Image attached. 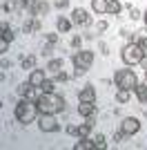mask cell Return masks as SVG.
Returning a JSON list of instances; mask_svg holds the SVG:
<instances>
[{
  "instance_id": "4",
  "label": "cell",
  "mask_w": 147,
  "mask_h": 150,
  "mask_svg": "<svg viewBox=\"0 0 147 150\" xmlns=\"http://www.w3.org/2000/svg\"><path fill=\"white\" fill-rule=\"evenodd\" d=\"M94 52L92 50H76V54L71 56V63H74V76H85L89 72L94 63Z\"/></svg>"
},
{
  "instance_id": "24",
  "label": "cell",
  "mask_w": 147,
  "mask_h": 150,
  "mask_svg": "<svg viewBox=\"0 0 147 150\" xmlns=\"http://www.w3.org/2000/svg\"><path fill=\"white\" fill-rule=\"evenodd\" d=\"M54 81H56V83H67V81H69V74L65 72V69H62V72L54 74Z\"/></svg>"
},
{
  "instance_id": "14",
  "label": "cell",
  "mask_w": 147,
  "mask_h": 150,
  "mask_svg": "<svg viewBox=\"0 0 147 150\" xmlns=\"http://www.w3.org/2000/svg\"><path fill=\"white\" fill-rule=\"evenodd\" d=\"M92 148H96V144H94V139H89V137H80L76 144H74V150H92Z\"/></svg>"
},
{
  "instance_id": "22",
  "label": "cell",
  "mask_w": 147,
  "mask_h": 150,
  "mask_svg": "<svg viewBox=\"0 0 147 150\" xmlns=\"http://www.w3.org/2000/svg\"><path fill=\"white\" fill-rule=\"evenodd\" d=\"M40 90H43V92H56V81L54 79H47V81L40 85Z\"/></svg>"
},
{
  "instance_id": "40",
  "label": "cell",
  "mask_w": 147,
  "mask_h": 150,
  "mask_svg": "<svg viewBox=\"0 0 147 150\" xmlns=\"http://www.w3.org/2000/svg\"><path fill=\"white\" fill-rule=\"evenodd\" d=\"M145 81H147V69H145Z\"/></svg>"
},
{
  "instance_id": "11",
  "label": "cell",
  "mask_w": 147,
  "mask_h": 150,
  "mask_svg": "<svg viewBox=\"0 0 147 150\" xmlns=\"http://www.w3.org/2000/svg\"><path fill=\"white\" fill-rule=\"evenodd\" d=\"M78 101H96V88L92 83H87L78 90Z\"/></svg>"
},
{
  "instance_id": "20",
  "label": "cell",
  "mask_w": 147,
  "mask_h": 150,
  "mask_svg": "<svg viewBox=\"0 0 147 150\" xmlns=\"http://www.w3.org/2000/svg\"><path fill=\"white\" fill-rule=\"evenodd\" d=\"M120 11H123L120 0H109V9H107V13H109V16H118Z\"/></svg>"
},
{
  "instance_id": "16",
  "label": "cell",
  "mask_w": 147,
  "mask_h": 150,
  "mask_svg": "<svg viewBox=\"0 0 147 150\" xmlns=\"http://www.w3.org/2000/svg\"><path fill=\"white\" fill-rule=\"evenodd\" d=\"M129 101H132V90L118 88V90H116V103H120V105H125V103H129Z\"/></svg>"
},
{
  "instance_id": "7",
  "label": "cell",
  "mask_w": 147,
  "mask_h": 150,
  "mask_svg": "<svg viewBox=\"0 0 147 150\" xmlns=\"http://www.w3.org/2000/svg\"><path fill=\"white\" fill-rule=\"evenodd\" d=\"M141 128H143V123H141V119H138V117H125V119L120 121V130L125 132L127 137L138 134V132H141Z\"/></svg>"
},
{
  "instance_id": "25",
  "label": "cell",
  "mask_w": 147,
  "mask_h": 150,
  "mask_svg": "<svg viewBox=\"0 0 147 150\" xmlns=\"http://www.w3.org/2000/svg\"><path fill=\"white\" fill-rule=\"evenodd\" d=\"M129 18H132V20H141L143 11H141V9H136V7H129Z\"/></svg>"
},
{
  "instance_id": "10",
  "label": "cell",
  "mask_w": 147,
  "mask_h": 150,
  "mask_svg": "<svg viewBox=\"0 0 147 150\" xmlns=\"http://www.w3.org/2000/svg\"><path fill=\"white\" fill-rule=\"evenodd\" d=\"M27 79H29V83H31V85L40 88V85H43V83L47 81V69H38V67H36V69H31Z\"/></svg>"
},
{
  "instance_id": "34",
  "label": "cell",
  "mask_w": 147,
  "mask_h": 150,
  "mask_svg": "<svg viewBox=\"0 0 147 150\" xmlns=\"http://www.w3.org/2000/svg\"><path fill=\"white\" fill-rule=\"evenodd\" d=\"M98 50H100V54H103V56H107V54H109V47H107L105 43H98Z\"/></svg>"
},
{
  "instance_id": "9",
  "label": "cell",
  "mask_w": 147,
  "mask_h": 150,
  "mask_svg": "<svg viewBox=\"0 0 147 150\" xmlns=\"http://www.w3.org/2000/svg\"><path fill=\"white\" fill-rule=\"evenodd\" d=\"M76 112H78L80 117H85V119L94 117V114H96V101H78Z\"/></svg>"
},
{
  "instance_id": "18",
  "label": "cell",
  "mask_w": 147,
  "mask_h": 150,
  "mask_svg": "<svg viewBox=\"0 0 147 150\" xmlns=\"http://www.w3.org/2000/svg\"><path fill=\"white\" fill-rule=\"evenodd\" d=\"M134 94H136V99L141 101V103H147V81L138 83V85L134 88Z\"/></svg>"
},
{
  "instance_id": "19",
  "label": "cell",
  "mask_w": 147,
  "mask_h": 150,
  "mask_svg": "<svg viewBox=\"0 0 147 150\" xmlns=\"http://www.w3.org/2000/svg\"><path fill=\"white\" fill-rule=\"evenodd\" d=\"M20 65H22V69H27V72L36 69V56H34V54H29V56H22V58H20Z\"/></svg>"
},
{
  "instance_id": "3",
  "label": "cell",
  "mask_w": 147,
  "mask_h": 150,
  "mask_svg": "<svg viewBox=\"0 0 147 150\" xmlns=\"http://www.w3.org/2000/svg\"><path fill=\"white\" fill-rule=\"evenodd\" d=\"M147 54L143 52V47L138 45V40H129V43L123 45L120 50V58L125 65H129V67H134V65H141L143 58H145Z\"/></svg>"
},
{
  "instance_id": "12",
  "label": "cell",
  "mask_w": 147,
  "mask_h": 150,
  "mask_svg": "<svg viewBox=\"0 0 147 150\" xmlns=\"http://www.w3.org/2000/svg\"><path fill=\"white\" fill-rule=\"evenodd\" d=\"M62 67H65V58H49L47 63L49 74H58V72H62Z\"/></svg>"
},
{
  "instance_id": "17",
  "label": "cell",
  "mask_w": 147,
  "mask_h": 150,
  "mask_svg": "<svg viewBox=\"0 0 147 150\" xmlns=\"http://www.w3.org/2000/svg\"><path fill=\"white\" fill-rule=\"evenodd\" d=\"M92 128H94V117H89L85 123H80V125H78V139H80V137H89Z\"/></svg>"
},
{
  "instance_id": "39",
  "label": "cell",
  "mask_w": 147,
  "mask_h": 150,
  "mask_svg": "<svg viewBox=\"0 0 147 150\" xmlns=\"http://www.w3.org/2000/svg\"><path fill=\"white\" fill-rule=\"evenodd\" d=\"M143 20H145V23H147V9H145V11H143Z\"/></svg>"
},
{
  "instance_id": "2",
  "label": "cell",
  "mask_w": 147,
  "mask_h": 150,
  "mask_svg": "<svg viewBox=\"0 0 147 150\" xmlns=\"http://www.w3.org/2000/svg\"><path fill=\"white\" fill-rule=\"evenodd\" d=\"M38 110H40V114H58L65 110V105H67V101L62 99L60 94L56 92H43L40 96H38Z\"/></svg>"
},
{
  "instance_id": "29",
  "label": "cell",
  "mask_w": 147,
  "mask_h": 150,
  "mask_svg": "<svg viewBox=\"0 0 147 150\" xmlns=\"http://www.w3.org/2000/svg\"><path fill=\"white\" fill-rule=\"evenodd\" d=\"M125 137H127V134H125V132H123L120 128H118V130L114 132V137H111V139H114V141H116V144H123V139H125Z\"/></svg>"
},
{
  "instance_id": "32",
  "label": "cell",
  "mask_w": 147,
  "mask_h": 150,
  "mask_svg": "<svg viewBox=\"0 0 147 150\" xmlns=\"http://www.w3.org/2000/svg\"><path fill=\"white\" fill-rule=\"evenodd\" d=\"M54 7L62 11V9H67V7H69V0H56V2H54Z\"/></svg>"
},
{
  "instance_id": "1",
  "label": "cell",
  "mask_w": 147,
  "mask_h": 150,
  "mask_svg": "<svg viewBox=\"0 0 147 150\" xmlns=\"http://www.w3.org/2000/svg\"><path fill=\"white\" fill-rule=\"evenodd\" d=\"M13 117L22 125H29V123H34V121H38V117H40L38 103L27 99V96H20V101L16 103V108H13Z\"/></svg>"
},
{
  "instance_id": "8",
  "label": "cell",
  "mask_w": 147,
  "mask_h": 150,
  "mask_svg": "<svg viewBox=\"0 0 147 150\" xmlns=\"http://www.w3.org/2000/svg\"><path fill=\"white\" fill-rule=\"evenodd\" d=\"M71 23H74V25H78V27H89V25H92V16H89L87 9L76 7V9H71Z\"/></svg>"
},
{
  "instance_id": "41",
  "label": "cell",
  "mask_w": 147,
  "mask_h": 150,
  "mask_svg": "<svg viewBox=\"0 0 147 150\" xmlns=\"http://www.w3.org/2000/svg\"><path fill=\"white\" fill-rule=\"evenodd\" d=\"M145 34H147V23H145Z\"/></svg>"
},
{
  "instance_id": "30",
  "label": "cell",
  "mask_w": 147,
  "mask_h": 150,
  "mask_svg": "<svg viewBox=\"0 0 147 150\" xmlns=\"http://www.w3.org/2000/svg\"><path fill=\"white\" fill-rule=\"evenodd\" d=\"M107 27H109V23H107V20H98L96 29H98V34H105V31H107Z\"/></svg>"
},
{
  "instance_id": "27",
  "label": "cell",
  "mask_w": 147,
  "mask_h": 150,
  "mask_svg": "<svg viewBox=\"0 0 147 150\" xmlns=\"http://www.w3.org/2000/svg\"><path fill=\"white\" fill-rule=\"evenodd\" d=\"M2 38H5L7 43H11L13 38H16V34H13V29H11V27H7V29H2Z\"/></svg>"
},
{
  "instance_id": "28",
  "label": "cell",
  "mask_w": 147,
  "mask_h": 150,
  "mask_svg": "<svg viewBox=\"0 0 147 150\" xmlns=\"http://www.w3.org/2000/svg\"><path fill=\"white\" fill-rule=\"evenodd\" d=\"M65 132H67L69 137H78V125H76V123L67 125V128H65Z\"/></svg>"
},
{
  "instance_id": "26",
  "label": "cell",
  "mask_w": 147,
  "mask_h": 150,
  "mask_svg": "<svg viewBox=\"0 0 147 150\" xmlns=\"http://www.w3.org/2000/svg\"><path fill=\"white\" fill-rule=\"evenodd\" d=\"M83 40H85V38L76 34V36L71 38V47H74V50H83Z\"/></svg>"
},
{
  "instance_id": "21",
  "label": "cell",
  "mask_w": 147,
  "mask_h": 150,
  "mask_svg": "<svg viewBox=\"0 0 147 150\" xmlns=\"http://www.w3.org/2000/svg\"><path fill=\"white\" fill-rule=\"evenodd\" d=\"M31 88H34V85H31V83H29V79H27L24 83H20V85H18V94H20V96H27Z\"/></svg>"
},
{
  "instance_id": "35",
  "label": "cell",
  "mask_w": 147,
  "mask_h": 150,
  "mask_svg": "<svg viewBox=\"0 0 147 150\" xmlns=\"http://www.w3.org/2000/svg\"><path fill=\"white\" fill-rule=\"evenodd\" d=\"M7 47H9V43H7L5 38H2V40H0V52H2V54H5V52H7Z\"/></svg>"
},
{
  "instance_id": "13",
  "label": "cell",
  "mask_w": 147,
  "mask_h": 150,
  "mask_svg": "<svg viewBox=\"0 0 147 150\" xmlns=\"http://www.w3.org/2000/svg\"><path fill=\"white\" fill-rule=\"evenodd\" d=\"M107 9H109V0H92V11L96 16L107 13Z\"/></svg>"
},
{
  "instance_id": "15",
  "label": "cell",
  "mask_w": 147,
  "mask_h": 150,
  "mask_svg": "<svg viewBox=\"0 0 147 150\" xmlns=\"http://www.w3.org/2000/svg\"><path fill=\"white\" fill-rule=\"evenodd\" d=\"M71 18H65V16H60V18L56 20V29H58V34H67L69 29H71Z\"/></svg>"
},
{
  "instance_id": "23",
  "label": "cell",
  "mask_w": 147,
  "mask_h": 150,
  "mask_svg": "<svg viewBox=\"0 0 147 150\" xmlns=\"http://www.w3.org/2000/svg\"><path fill=\"white\" fill-rule=\"evenodd\" d=\"M94 144H96V148H107V137L98 132L96 137H94Z\"/></svg>"
},
{
  "instance_id": "38",
  "label": "cell",
  "mask_w": 147,
  "mask_h": 150,
  "mask_svg": "<svg viewBox=\"0 0 147 150\" xmlns=\"http://www.w3.org/2000/svg\"><path fill=\"white\" fill-rule=\"evenodd\" d=\"M141 65H143V69H147V56L143 58V63H141Z\"/></svg>"
},
{
  "instance_id": "5",
  "label": "cell",
  "mask_w": 147,
  "mask_h": 150,
  "mask_svg": "<svg viewBox=\"0 0 147 150\" xmlns=\"http://www.w3.org/2000/svg\"><path fill=\"white\" fill-rule=\"evenodd\" d=\"M114 83H116V88H125V90H132V92H134V88L138 85V76H136V72L129 69V65H127V67L118 69L116 74H114Z\"/></svg>"
},
{
  "instance_id": "37",
  "label": "cell",
  "mask_w": 147,
  "mask_h": 150,
  "mask_svg": "<svg viewBox=\"0 0 147 150\" xmlns=\"http://www.w3.org/2000/svg\"><path fill=\"white\" fill-rule=\"evenodd\" d=\"M9 67H11V63L7 61V58H2V69H9Z\"/></svg>"
},
{
  "instance_id": "33",
  "label": "cell",
  "mask_w": 147,
  "mask_h": 150,
  "mask_svg": "<svg viewBox=\"0 0 147 150\" xmlns=\"http://www.w3.org/2000/svg\"><path fill=\"white\" fill-rule=\"evenodd\" d=\"M51 52H54V45L45 43V47H43V56H51Z\"/></svg>"
},
{
  "instance_id": "36",
  "label": "cell",
  "mask_w": 147,
  "mask_h": 150,
  "mask_svg": "<svg viewBox=\"0 0 147 150\" xmlns=\"http://www.w3.org/2000/svg\"><path fill=\"white\" fill-rule=\"evenodd\" d=\"M83 38H85V40H94V38H96V36H94L92 31H85V34H83Z\"/></svg>"
},
{
  "instance_id": "31",
  "label": "cell",
  "mask_w": 147,
  "mask_h": 150,
  "mask_svg": "<svg viewBox=\"0 0 147 150\" xmlns=\"http://www.w3.org/2000/svg\"><path fill=\"white\" fill-rule=\"evenodd\" d=\"M45 43L56 45V43H58V34H45Z\"/></svg>"
},
{
  "instance_id": "6",
  "label": "cell",
  "mask_w": 147,
  "mask_h": 150,
  "mask_svg": "<svg viewBox=\"0 0 147 150\" xmlns=\"http://www.w3.org/2000/svg\"><path fill=\"white\" fill-rule=\"evenodd\" d=\"M38 128H40V132H45V134H51V132L60 130V121L56 119V114H40V117H38Z\"/></svg>"
}]
</instances>
